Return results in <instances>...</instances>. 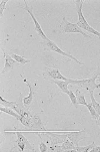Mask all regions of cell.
<instances>
[{"label":"cell","mask_w":100,"mask_h":152,"mask_svg":"<svg viewBox=\"0 0 100 152\" xmlns=\"http://www.w3.org/2000/svg\"><path fill=\"white\" fill-rule=\"evenodd\" d=\"M83 3H84V1H82V0H77V1H75L76 12L78 13V22L76 23V24H77L82 30H83V29L87 30V31L91 32L92 34H95L96 37H98L100 38V32L97 31V30H95L94 28H92L90 25L87 23L86 19L84 18V15H83V13H82V7H83Z\"/></svg>","instance_id":"cell-1"},{"label":"cell","mask_w":100,"mask_h":152,"mask_svg":"<svg viewBox=\"0 0 100 152\" xmlns=\"http://www.w3.org/2000/svg\"><path fill=\"white\" fill-rule=\"evenodd\" d=\"M59 33L60 34H63V33H80L84 37L91 38V37H89L87 33L84 32L77 24H75V23H70L65 17L62 18V21H61L59 25Z\"/></svg>","instance_id":"cell-2"},{"label":"cell","mask_w":100,"mask_h":152,"mask_svg":"<svg viewBox=\"0 0 100 152\" xmlns=\"http://www.w3.org/2000/svg\"><path fill=\"white\" fill-rule=\"evenodd\" d=\"M16 135H17L16 143H15V145L11 148V151H19V152L35 151L32 144H30L28 139L25 138L21 134V131H16Z\"/></svg>","instance_id":"cell-3"},{"label":"cell","mask_w":100,"mask_h":152,"mask_svg":"<svg viewBox=\"0 0 100 152\" xmlns=\"http://www.w3.org/2000/svg\"><path fill=\"white\" fill-rule=\"evenodd\" d=\"M41 45H42L43 48H44V50H47V51H55V53H59V55H62L64 56H67L68 58H71L72 61H76V63H77L78 65L83 66V64H82L81 61H79L77 58H75L73 56H71L70 53H65V51H63L62 50H60V48L57 46V45H56L54 42H52V40H50V39L49 40H42V42H41Z\"/></svg>","instance_id":"cell-4"},{"label":"cell","mask_w":100,"mask_h":152,"mask_svg":"<svg viewBox=\"0 0 100 152\" xmlns=\"http://www.w3.org/2000/svg\"><path fill=\"white\" fill-rule=\"evenodd\" d=\"M96 79H97V77L93 75L90 79L81 80V81H74V80L68 79L67 82L69 84H72V85H78L79 87L84 88V89H86L88 92H90V91H94L95 89H100V85H97L95 83Z\"/></svg>","instance_id":"cell-5"},{"label":"cell","mask_w":100,"mask_h":152,"mask_svg":"<svg viewBox=\"0 0 100 152\" xmlns=\"http://www.w3.org/2000/svg\"><path fill=\"white\" fill-rule=\"evenodd\" d=\"M43 77H44V79L50 82L53 81V80H58V81H67L68 80L61 75L58 69L49 68V66H45L44 69H43Z\"/></svg>","instance_id":"cell-6"},{"label":"cell","mask_w":100,"mask_h":152,"mask_svg":"<svg viewBox=\"0 0 100 152\" xmlns=\"http://www.w3.org/2000/svg\"><path fill=\"white\" fill-rule=\"evenodd\" d=\"M24 3L26 4L24 7H21L22 9H24V10H26V11L28 12V13L30 14V16L32 17V19H33V21H34V24H35V30H36V32L39 34V37L42 38L43 40H49V38H48L45 35V33L43 32V30H42V28H41L40 26V24L38 23V21L36 20V18H35V16H34V14H33V8L32 7H30L29 5L27 4V1L26 0H24Z\"/></svg>","instance_id":"cell-7"},{"label":"cell","mask_w":100,"mask_h":152,"mask_svg":"<svg viewBox=\"0 0 100 152\" xmlns=\"http://www.w3.org/2000/svg\"><path fill=\"white\" fill-rule=\"evenodd\" d=\"M43 136L45 138L49 139V142L51 145H56V144H62L64 141L67 140V134H55L53 132H49V131H45L43 133Z\"/></svg>","instance_id":"cell-8"},{"label":"cell","mask_w":100,"mask_h":152,"mask_svg":"<svg viewBox=\"0 0 100 152\" xmlns=\"http://www.w3.org/2000/svg\"><path fill=\"white\" fill-rule=\"evenodd\" d=\"M11 109H13L15 112L17 113V114L21 115V116H23V117L32 118V116H33L32 113L24 106V103H23V98H22L21 94H20L19 99L16 101V106H14L13 108H11Z\"/></svg>","instance_id":"cell-9"},{"label":"cell","mask_w":100,"mask_h":152,"mask_svg":"<svg viewBox=\"0 0 100 152\" xmlns=\"http://www.w3.org/2000/svg\"><path fill=\"white\" fill-rule=\"evenodd\" d=\"M32 120V127L30 131H35V132H39V131H43L45 132V125L42 121V118H41L40 114H35L32 116L31 118Z\"/></svg>","instance_id":"cell-10"},{"label":"cell","mask_w":100,"mask_h":152,"mask_svg":"<svg viewBox=\"0 0 100 152\" xmlns=\"http://www.w3.org/2000/svg\"><path fill=\"white\" fill-rule=\"evenodd\" d=\"M67 137L71 142L75 144L76 146H78L80 140L86 137V130L83 129L81 131H71V132L67 133Z\"/></svg>","instance_id":"cell-11"},{"label":"cell","mask_w":100,"mask_h":152,"mask_svg":"<svg viewBox=\"0 0 100 152\" xmlns=\"http://www.w3.org/2000/svg\"><path fill=\"white\" fill-rule=\"evenodd\" d=\"M27 86L29 87V95L26 98H23V103H24V106L27 108V109H30V107L33 105L35 99V93H36V85L33 86L31 83H27Z\"/></svg>","instance_id":"cell-12"},{"label":"cell","mask_w":100,"mask_h":152,"mask_svg":"<svg viewBox=\"0 0 100 152\" xmlns=\"http://www.w3.org/2000/svg\"><path fill=\"white\" fill-rule=\"evenodd\" d=\"M2 51L4 53L5 65H4V69H2L1 73L2 74H5V73H7L8 71H10V69H12L13 68H15V66H17V61H15L11 56L8 55V53H6V51H5L3 48H2Z\"/></svg>","instance_id":"cell-13"},{"label":"cell","mask_w":100,"mask_h":152,"mask_svg":"<svg viewBox=\"0 0 100 152\" xmlns=\"http://www.w3.org/2000/svg\"><path fill=\"white\" fill-rule=\"evenodd\" d=\"M51 83L55 84L56 86L60 89V91H62L63 93H65V94L68 95V93H69L68 85H69V83L67 81H58V80H53V81H51Z\"/></svg>","instance_id":"cell-14"},{"label":"cell","mask_w":100,"mask_h":152,"mask_svg":"<svg viewBox=\"0 0 100 152\" xmlns=\"http://www.w3.org/2000/svg\"><path fill=\"white\" fill-rule=\"evenodd\" d=\"M0 111L1 112H4V113H7V114H9V115H11L12 117H14L16 120H18L20 121L21 120V118H22V116L21 115H19V114H17L16 112H14L13 110L11 109V108H8V107H0Z\"/></svg>","instance_id":"cell-15"},{"label":"cell","mask_w":100,"mask_h":152,"mask_svg":"<svg viewBox=\"0 0 100 152\" xmlns=\"http://www.w3.org/2000/svg\"><path fill=\"white\" fill-rule=\"evenodd\" d=\"M61 147H62L63 151H73L74 149H75L76 145L71 142L70 140L68 141V139H67V140H65L62 144H61Z\"/></svg>","instance_id":"cell-16"},{"label":"cell","mask_w":100,"mask_h":152,"mask_svg":"<svg viewBox=\"0 0 100 152\" xmlns=\"http://www.w3.org/2000/svg\"><path fill=\"white\" fill-rule=\"evenodd\" d=\"M36 135L41 139V142H40V145H39V151L40 152H46L47 150H49V148L47 147V144L44 142V136L42 135V134L40 133H35Z\"/></svg>","instance_id":"cell-17"},{"label":"cell","mask_w":100,"mask_h":152,"mask_svg":"<svg viewBox=\"0 0 100 152\" xmlns=\"http://www.w3.org/2000/svg\"><path fill=\"white\" fill-rule=\"evenodd\" d=\"M76 98H77L78 104L84 105V106H86L87 105V103L85 101V97H84V94L83 93H81L80 90H76Z\"/></svg>","instance_id":"cell-18"},{"label":"cell","mask_w":100,"mask_h":152,"mask_svg":"<svg viewBox=\"0 0 100 152\" xmlns=\"http://www.w3.org/2000/svg\"><path fill=\"white\" fill-rule=\"evenodd\" d=\"M95 146V144L92 143L90 145L88 146H85V147H79V146H76L75 149L73 150V152H90L91 149Z\"/></svg>","instance_id":"cell-19"},{"label":"cell","mask_w":100,"mask_h":152,"mask_svg":"<svg viewBox=\"0 0 100 152\" xmlns=\"http://www.w3.org/2000/svg\"><path fill=\"white\" fill-rule=\"evenodd\" d=\"M11 56L17 61V63L20 64V65H25V64H28L30 61H28V60H26V58H22V56H20L18 55H15V53H11Z\"/></svg>","instance_id":"cell-20"},{"label":"cell","mask_w":100,"mask_h":152,"mask_svg":"<svg viewBox=\"0 0 100 152\" xmlns=\"http://www.w3.org/2000/svg\"><path fill=\"white\" fill-rule=\"evenodd\" d=\"M86 107H87V109L89 110V112H90L91 117L93 118V119H95V120L98 119V116L99 115L97 114V112L95 111V109H94V107H93V105H92V103H90V104H87Z\"/></svg>","instance_id":"cell-21"},{"label":"cell","mask_w":100,"mask_h":152,"mask_svg":"<svg viewBox=\"0 0 100 152\" xmlns=\"http://www.w3.org/2000/svg\"><path fill=\"white\" fill-rule=\"evenodd\" d=\"M68 96L69 98H70V100H71V103H72V105L75 108H77L78 107V101H77V98H76V95L74 94V93L72 91H70L69 90V93H68Z\"/></svg>","instance_id":"cell-22"},{"label":"cell","mask_w":100,"mask_h":152,"mask_svg":"<svg viewBox=\"0 0 100 152\" xmlns=\"http://www.w3.org/2000/svg\"><path fill=\"white\" fill-rule=\"evenodd\" d=\"M0 103H1L2 106L8 107V108H13L14 106H16V102H8L6 100H4L2 97H0Z\"/></svg>","instance_id":"cell-23"},{"label":"cell","mask_w":100,"mask_h":152,"mask_svg":"<svg viewBox=\"0 0 100 152\" xmlns=\"http://www.w3.org/2000/svg\"><path fill=\"white\" fill-rule=\"evenodd\" d=\"M49 150L53 152H62L63 149L61 147V144H56V145H51L49 147Z\"/></svg>","instance_id":"cell-24"},{"label":"cell","mask_w":100,"mask_h":152,"mask_svg":"<svg viewBox=\"0 0 100 152\" xmlns=\"http://www.w3.org/2000/svg\"><path fill=\"white\" fill-rule=\"evenodd\" d=\"M7 0H2L1 2H0V15H3V12H4V9L5 7H6V4H7Z\"/></svg>","instance_id":"cell-25"},{"label":"cell","mask_w":100,"mask_h":152,"mask_svg":"<svg viewBox=\"0 0 100 152\" xmlns=\"http://www.w3.org/2000/svg\"><path fill=\"white\" fill-rule=\"evenodd\" d=\"M90 152H100V146H94Z\"/></svg>","instance_id":"cell-26"},{"label":"cell","mask_w":100,"mask_h":152,"mask_svg":"<svg viewBox=\"0 0 100 152\" xmlns=\"http://www.w3.org/2000/svg\"><path fill=\"white\" fill-rule=\"evenodd\" d=\"M96 122H97V125H98L99 128H100V115L98 116V119L96 120Z\"/></svg>","instance_id":"cell-27"},{"label":"cell","mask_w":100,"mask_h":152,"mask_svg":"<svg viewBox=\"0 0 100 152\" xmlns=\"http://www.w3.org/2000/svg\"><path fill=\"white\" fill-rule=\"evenodd\" d=\"M96 80H97V81L99 82V84H100V77H97V79H96Z\"/></svg>","instance_id":"cell-28"},{"label":"cell","mask_w":100,"mask_h":152,"mask_svg":"<svg viewBox=\"0 0 100 152\" xmlns=\"http://www.w3.org/2000/svg\"><path fill=\"white\" fill-rule=\"evenodd\" d=\"M99 53H100V51H99Z\"/></svg>","instance_id":"cell-29"}]
</instances>
